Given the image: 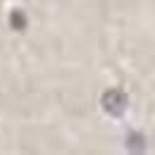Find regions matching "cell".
I'll use <instances>...</instances> for the list:
<instances>
[{
    "mask_svg": "<svg viewBox=\"0 0 155 155\" xmlns=\"http://www.w3.org/2000/svg\"><path fill=\"white\" fill-rule=\"evenodd\" d=\"M105 107H107L112 115H119V112L127 107V96H124L122 91H110V93L105 96Z\"/></svg>",
    "mask_w": 155,
    "mask_h": 155,
    "instance_id": "cell-1",
    "label": "cell"
}]
</instances>
